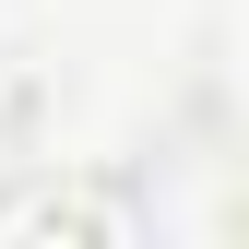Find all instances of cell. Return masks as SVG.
Returning a JSON list of instances; mask_svg holds the SVG:
<instances>
[{"instance_id": "cell-1", "label": "cell", "mask_w": 249, "mask_h": 249, "mask_svg": "<svg viewBox=\"0 0 249 249\" xmlns=\"http://www.w3.org/2000/svg\"><path fill=\"white\" fill-rule=\"evenodd\" d=\"M0 237H59V249H131L142 213L107 190V178H36V190L0 202Z\"/></svg>"}]
</instances>
